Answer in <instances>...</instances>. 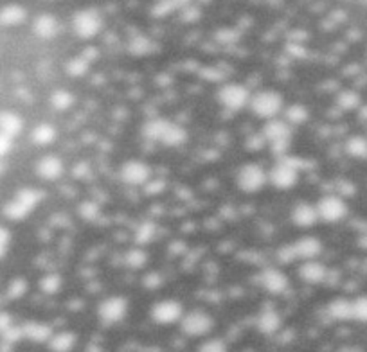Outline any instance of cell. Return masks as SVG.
Returning <instances> with one entry per match:
<instances>
[{
	"label": "cell",
	"mask_w": 367,
	"mask_h": 352,
	"mask_svg": "<svg viewBox=\"0 0 367 352\" xmlns=\"http://www.w3.org/2000/svg\"><path fill=\"white\" fill-rule=\"evenodd\" d=\"M103 25H105V18L96 8H83L78 9L74 15H72L71 27L72 33L76 34L81 40H92L97 34L103 31Z\"/></svg>",
	"instance_id": "6da1fadb"
},
{
	"label": "cell",
	"mask_w": 367,
	"mask_h": 352,
	"mask_svg": "<svg viewBox=\"0 0 367 352\" xmlns=\"http://www.w3.org/2000/svg\"><path fill=\"white\" fill-rule=\"evenodd\" d=\"M144 135L164 146H180L186 140V130L166 119H153L144 126Z\"/></svg>",
	"instance_id": "7a4b0ae2"
},
{
	"label": "cell",
	"mask_w": 367,
	"mask_h": 352,
	"mask_svg": "<svg viewBox=\"0 0 367 352\" xmlns=\"http://www.w3.org/2000/svg\"><path fill=\"white\" fill-rule=\"evenodd\" d=\"M249 106L254 115H258L263 121H271V119L278 117L281 110H285V99L275 90H261V92L250 96Z\"/></svg>",
	"instance_id": "3957f363"
},
{
	"label": "cell",
	"mask_w": 367,
	"mask_h": 352,
	"mask_svg": "<svg viewBox=\"0 0 367 352\" xmlns=\"http://www.w3.org/2000/svg\"><path fill=\"white\" fill-rule=\"evenodd\" d=\"M178 323H180L182 332L189 338H203V336L211 335V331L215 329V318L202 309L184 313Z\"/></svg>",
	"instance_id": "277c9868"
},
{
	"label": "cell",
	"mask_w": 367,
	"mask_h": 352,
	"mask_svg": "<svg viewBox=\"0 0 367 352\" xmlns=\"http://www.w3.org/2000/svg\"><path fill=\"white\" fill-rule=\"evenodd\" d=\"M297 160L288 159V156H281L268 173V182L274 185L275 189H292L299 182V166Z\"/></svg>",
	"instance_id": "5b68a950"
},
{
	"label": "cell",
	"mask_w": 367,
	"mask_h": 352,
	"mask_svg": "<svg viewBox=\"0 0 367 352\" xmlns=\"http://www.w3.org/2000/svg\"><path fill=\"white\" fill-rule=\"evenodd\" d=\"M130 302L121 295H112L97 306V316L101 320L103 325H117L127 318Z\"/></svg>",
	"instance_id": "8992f818"
},
{
	"label": "cell",
	"mask_w": 367,
	"mask_h": 352,
	"mask_svg": "<svg viewBox=\"0 0 367 352\" xmlns=\"http://www.w3.org/2000/svg\"><path fill=\"white\" fill-rule=\"evenodd\" d=\"M263 133L268 138V142L272 144V149L275 151V155L281 159L287 153L288 146H290V138H292V126L288 124L285 119H271L266 121L265 128H263Z\"/></svg>",
	"instance_id": "52a82bcc"
},
{
	"label": "cell",
	"mask_w": 367,
	"mask_h": 352,
	"mask_svg": "<svg viewBox=\"0 0 367 352\" xmlns=\"http://www.w3.org/2000/svg\"><path fill=\"white\" fill-rule=\"evenodd\" d=\"M317 214H319V221L329 223H340L342 219H346L347 212H350V207H347L346 200L337 194H328V196H322L321 200L315 203Z\"/></svg>",
	"instance_id": "ba28073f"
},
{
	"label": "cell",
	"mask_w": 367,
	"mask_h": 352,
	"mask_svg": "<svg viewBox=\"0 0 367 352\" xmlns=\"http://www.w3.org/2000/svg\"><path fill=\"white\" fill-rule=\"evenodd\" d=\"M184 316V306L175 298H164L155 302L150 309V318L157 325H173Z\"/></svg>",
	"instance_id": "9c48e42d"
},
{
	"label": "cell",
	"mask_w": 367,
	"mask_h": 352,
	"mask_svg": "<svg viewBox=\"0 0 367 352\" xmlns=\"http://www.w3.org/2000/svg\"><path fill=\"white\" fill-rule=\"evenodd\" d=\"M268 182V173H265V169L258 163H245L243 168L238 171L236 175V184L243 193H258L265 187V184Z\"/></svg>",
	"instance_id": "30bf717a"
},
{
	"label": "cell",
	"mask_w": 367,
	"mask_h": 352,
	"mask_svg": "<svg viewBox=\"0 0 367 352\" xmlns=\"http://www.w3.org/2000/svg\"><path fill=\"white\" fill-rule=\"evenodd\" d=\"M218 103L231 112H240L250 103V92L240 83H227L218 90Z\"/></svg>",
	"instance_id": "8fae6325"
},
{
	"label": "cell",
	"mask_w": 367,
	"mask_h": 352,
	"mask_svg": "<svg viewBox=\"0 0 367 352\" xmlns=\"http://www.w3.org/2000/svg\"><path fill=\"white\" fill-rule=\"evenodd\" d=\"M288 250V257L287 259H297L299 257L301 261H310V259H317L321 256L322 251V243L319 237H313V235H303L292 243L290 247H287Z\"/></svg>",
	"instance_id": "7c38bea8"
},
{
	"label": "cell",
	"mask_w": 367,
	"mask_h": 352,
	"mask_svg": "<svg viewBox=\"0 0 367 352\" xmlns=\"http://www.w3.org/2000/svg\"><path fill=\"white\" fill-rule=\"evenodd\" d=\"M152 178V168L144 160H128L121 166V180L128 185H144Z\"/></svg>",
	"instance_id": "4fadbf2b"
},
{
	"label": "cell",
	"mask_w": 367,
	"mask_h": 352,
	"mask_svg": "<svg viewBox=\"0 0 367 352\" xmlns=\"http://www.w3.org/2000/svg\"><path fill=\"white\" fill-rule=\"evenodd\" d=\"M258 282L266 293L271 295H283L290 288V281H288L287 273H283L278 268L263 270L258 277Z\"/></svg>",
	"instance_id": "5bb4252c"
},
{
	"label": "cell",
	"mask_w": 367,
	"mask_h": 352,
	"mask_svg": "<svg viewBox=\"0 0 367 352\" xmlns=\"http://www.w3.org/2000/svg\"><path fill=\"white\" fill-rule=\"evenodd\" d=\"M281 325H283L281 313L272 304H265L258 313V318H256L258 331L265 336H272L281 329Z\"/></svg>",
	"instance_id": "9a60e30c"
},
{
	"label": "cell",
	"mask_w": 367,
	"mask_h": 352,
	"mask_svg": "<svg viewBox=\"0 0 367 352\" xmlns=\"http://www.w3.org/2000/svg\"><path fill=\"white\" fill-rule=\"evenodd\" d=\"M297 273H299V277L306 284H321V282L326 281V277H328V268H326V264L321 263V261L310 259L301 263Z\"/></svg>",
	"instance_id": "2e32d148"
},
{
	"label": "cell",
	"mask_w": 367,
	"mask_h": 352,
	"mask_svg": "<svg viewBox=\"0 0 367 352\" xmlns=\"http://www.w3.org/2000/svg\"><path fill=\"white\" fill-rule=\"evenodd\" d=\"M292 223L301 228H310V226L319 223V214H317V207L308 201H301L292 210Z\"/></svg>",
	"instance_id": "e0dca14e"
},
{
	"label": "cell",
	"mask_w": 367,
	"mask_h": 352,
	"mask_svg": "<svg viewBox=\"0 0 367 352\" xmlns=\"http://www.w3.org/2000/svg\"><path fill=\"white\" fill-rule=\"evenodd\" d=\"M33 33L42 40H52L59 33V22L55 15L43 13L33 22Z\"/></svg>",
	"instance_id": "ac0fdd59"
},
{
	"label": "cell",
	"mask_w": 367,
	"mask_h": 352,
	"mask_svg": "<svg viewBox=\"0 0 367 352\" xmlns=\"http://www.w3.org/2000/svg\"><path fill=\"white\" fill-rule=\"evenodd\" d=\"M328 314L335 322H351L353 320V300L342 297L333 298L328 304Z\"/></svg>",
	"instance_id": "d6986e66"
},
{
	"label": "cell",
	"mask_w": 367,
	"mask_h": 352,
	"mask_svg": "<svg viewBox=\"0 0 367 352\" xmlns=\"http://www.w3.org/2000/svg\"><path fill=\"white\" fill-rule=\"evenodd\" d=\"M27 18V11L18 4H9L0 9V24L6 27H15V25L24 24Z\"/></svg>",
	"instance_id": "ffe728a7"
},
{
	"label": "cell",
	"mask_w": 367,
	"mask_h": 352,
	"mask_svg": "<svg viewBox=\"0 0 367 352\" xmlns=\"http://www.w3.org/2000/svg\"><path fill=\"white\" fill-rule=\"evenodd\" d=\"M78 336L72 331H62L56 332L49 339V347L52 352H71L72 349L76 347Z\"/></svg>",
	"instance_id": "44dd1931"
},
{
	"label": "cell",
	"mask_w": 367,
	"mask_h": 352,
	"mask_svg": "<svg viewBox=\"0 0 367 352\" xmlns=\"http://www.w3.org/2000/svg\"><path fill=\"white\" fill-rule=\"evenodd\" d=\"M38 173L45 178V180H56L64 175V162L55 155H49L42 159L38 163Z\"/></svg>",
	"instance_id": "7402d4cb"
},
{
	"label": "cell",
	"mask_w": 367,
	"mask_h": 352,
	"mask_svg": "<svg viewBox=\"0 0 367 352\" xmlns=\"http://www.w3.org/2000/svg\"><path fill=\"white\" fill-rule=\"evenodd\" d=\"M346 153L351 159L367 160V137H364V135H351L346 140Z\"/></svg>",
	"instance_id": "603a6c76"
},
{
	"label": "cell",
	"mask_w": 367,
	"mask_h": 352,
	"mask_svg": "<svg viewBox=\"0 0 367 352\" xmlns=\"http://www.w3.org/2000/svg\"><path fill=\"white\" fill-rule=\"evenodd\" d=\"M337 103L340 108L344 110H359L362 106V97H360L359 92H354V90H342L337 97Z\"/></svg>",
	"instance_id": "cb8c5ba5"
},
{
	"label": "cell",
	"mask_w": 367,
	"mask_h": 352,
	"mask_svg": "<svg viewBox=\"0 0 367 352\" xmlns=\"http://www.w3.org/2000/svg\"><path fill=\"white\" fill-rule=\"evenodd\" d=\"M285 121L288 124H303L308 121V110L303 105H292L285 108Z\"/></svg>",
	"instance_id": "d4e9b609"
},
{
	"label": "cell",
	"mask_w": 367,
	"mask_h": 352,
	"mask_svg": "<svg viewBox=\"0 0 367 352\" xmlns=\"http://www.w3.org/2000/svg\"><path fill=\"white\" fill-rule=\"evenodd\" d=\"M26 335L34 342H47V339H51L52 331L51 327L45 325V323H29L26 329Z\"/></svg>",
	"instance_id": "484cf974"
},
{
	"label": "cell",
	"mask_w": 367,
	"mask_h": 352,
	"mask_svg": "<svg viewBox=\"0 0 367 352\" xmlns=\"http://www.w3.org/2000/svg\"><path fill=\"white\" fill-rule=\"evenodd\" d=\"M127 266L131 270H139L143 268L146 261H148V254L143 250V248H131L127 254Z\"/></svg>",
	"instance_id": "4316f807"
},
{
	"label": "cell",
	"mask_w": 367,
	"mask_h": 352,
	"mask_svg": "<svg viewBox=\"0 0 367 352\" xmlns=\"http://www.w3.org/2000/svg\"><path fill=\"white\" fill-rule=\"evenodd\" d=\"M150 47H152V43H150V40L144 36V34H137V36L131 38L130 43H128V50L136 56L148 54Z\"/></svg>",
	"instance_id": "83f0119b"
},
{
	"label": "cell",
	"mask_w": 367,
	"mask_h": 352,
	"mask_svg": "<svg viewBox=\"0 0 367 352\" xmlns=\"http://www.w3.org/2000/svg\"><path fill=\"white\" fill-rule=\"evenodd\" d=\"M89 67H90V59H87L83 54H81V56H76V58H72L71 61L67 63V72H71L74 78H81L85 72L89 71Z\"/></svg>",
	"instance_id": "f1b7e54d"
},
{
	"label": "cell",
	"mask_w": 367,
	"mask_h": 352,
	"mask_svg": "<svg viewBox=\"0 0 367 352\" xmlns=\"http://www.w3.org/2000/svg\"><path fill=\"white\" fill-rule=\"evenodd\" d=\"M155 237V225L152 221H143L136 232V243L146 244Z\"/></svg>",
	"instance_id": "f546056e"
},
{
	"label": "cell",
	"mask_w": 367,
	"mask_h": 352,
	"mask_svg": "<svg viewBox=\"0 0 367 352\" xmlns=\"http://www.w3.org/2000/svg\"><path fill=\"white\" fill-rule=\"evenodd\" d=\"M353 320L360 323H367V295L353 298Z\"/></svg>",
	"instance_id": "4dcf8cb0"
},
{
	"label": "cell",
	"mask_w": 367,
	"mask_h": 352,
	"mask_svg": "<svg viewBox=\"0 0 367 352\" xmlns=\"http://www.w3.org/2000/svg\"><path fill=\"white\" fill-rule=\"evenodd\" d=\"M51 101H52V106H55V108L65 112V110H69L72 105H74V96L69 94L67 90H58L56 94H52Z\"/></svg>",
	"instance_id": "1f68e13d"
},
{
	"label": "cell",
	"mask_w": 367,
	"mask_h": 352,
	"mask_svg": "<svg viewBox=\"0 0 367 352\" xmlns=\"http://www.w3.org/2000/svg\"><path fill=\"white\" fill-rule=\"evenodd\" d=\"M196 352H229V347L222 338H207Z\"/></svg>",
	"instance_id": "d6a6232c"
},
{
	"label": "cell",
	"mask_w": 367,
	"mask_h": 352,
	"mask_svg": "<svg viewBox=\"0 0 367 352\" xmlns=\"http://www.w3.org/2000/svg\"><path fill=\"white\" fill-rule=\"evenodd\" d=\"M59 288H62V279H59V275H47L42 281V289L45 293L55 295L58 293Z\"/></svg>",
	"instance_id": "836d02e7"
},
{
	"label": "cell",
	"mask_w": 367,
	"mask_h": 352,
	"mask_svg": "<svg viewBox=\"0 0 367 352\" xmlns=\"http://www.w3.org/2000/svg\"><path fill=\"white\" fill-rule=\"evenodd\" d=\"M55 137H56V130L47 124L40 126V128H36V131H34V138L42 144H49Z\"/></svg>",
	"instance_id": "e575fe53"
}]
</instances>
